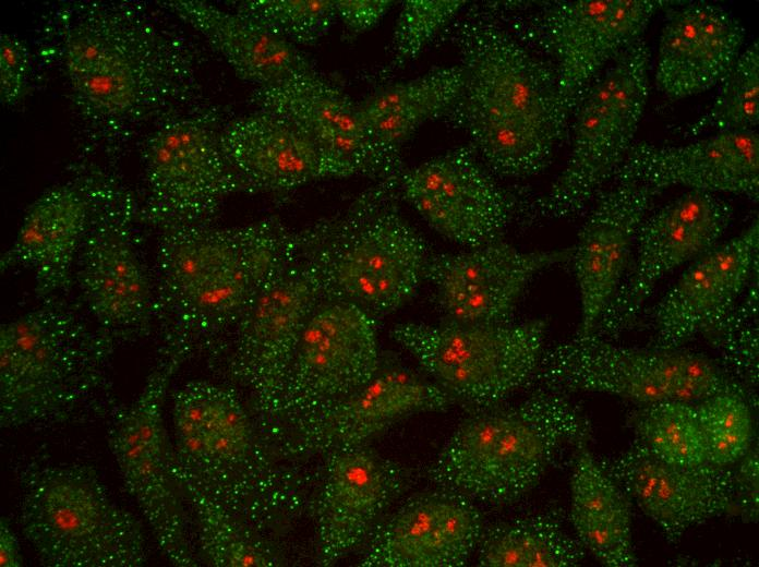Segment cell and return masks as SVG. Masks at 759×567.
Here are the masks:
<instances>
[{"label": "cell", "instance_id": "cell-13", "mask_svg": "<svg viewBox=\"0 0 759 567\" xmlns=\"http://www.w3.org/2000/svg\"><path fill=\"white\" fill-rule=\"evenodd\" d=\"M185 360L160 349L138 396L117 408L108 446L129 494L149 524L158 547L178 567H195L185 503L174 473L176 457L164 421L169 383Z\"/></svg>", "mask_w": 759, "mask_h": 567}, {"label": "cell", "instance_id": "cell-26", "mask_svg": "<svg viewBox=\"0 0 759 567\" xmlns=\"http://www.w3.org/2000/svg\"><path fill=\"white\" fill-rule=\"evenodd\" d=\"M613 181L594 198L570 256L581 304L577 335L594 330L625 275L639 227L661 193L630 179Z\"/></svg>", "mask_w": 759, "mask_h": 567}, {"label": "cell", "instance_id": "cell-15", "mask_svg": "<svg viewBox=\"0 0 759 567\" xmlns=\"http://www.w3.org/2000/svg\"><path fill=\"white\" fill-rule=\"evenodd\" d=\"M380 365L375 318L351 303L323 302L300 338L266 439L278 449L291 430L363 386Z\"/></svg>", "mask_w": 759, "mask_h": 567}, {"label": "cell", "instance_id": "cell-31", "mask_svg": "<svg viewBox=\"0 0 759 567\" xmlns=\"http://www.w3.org/2000/svg\"><path fill=\"white\" fill-rule=\"evenodd\" d=\"M88 220V202L77 182L52 186L28 208L11 248L1 256V272L22 265L35 278L37 299L67 293Z\"/></svg>", "mask_w": 759, "mask_h": 567}, {"label": "cell", "instance_id": "cell-6", "mask_svg": "<svg viewBox=\"0 0 759 567\" xmlns=\"http://www.w3.org/2000/svg\"><path fill=\"white\" fill-rule=\"evenodd\" d=\"M425 471L437 487L491 506L531 491L566 447L589 443L592 425L568 395L533 388L523 401L470 411Z\"/></svg>", "mask_w": 759, "mask_h": 567}, {"label": "cell", "instance_id": "cell-16", "mask_svg": "<svg viewBox=\"0 0 759 567\" xmlns=\"http://www.w3.org/2000/svg\"><path fill=\"white\" fill-rule=\"evenodd\" d=\"M323 302L317 274L300 253L260 291L234 328L226 372L249 390L265 438L300 338Z\"/></svg>", "mask_w": 759, "mask_h": 567}, {"label": "cell", "instance_id": "cell-39", "mask_svg": "<svg viewBox=\"0 0 759 567\" xmlns=\"http://www.w3.org/2000/svg\"><path fill=\"white\" fill-rule=\"evenodd\" d=\"M758 286L748 289L735 304L702 335L718 350L723 370L747 393L752 408L758 406Z\"/></svg>", "mask_w": 759, "mask_h": 567}, {"label": "cell", "instance_id": "cell-29", "mask_svg": "<svg viewBox=\"0 0 759 567\" xmlns=\"http://www.w3.org/2000/svg\"><path fill=\"white\" fill-rule=\"evenodd\" d=\"M679 3L667 8L654 74L656 87L672 99L720 84L739 57L746 35L740 22L720 5Z\"/></svg>", "mask_w": 759, "mask_h": 567}, {"label": "cell", "instance_id": "cell-25", "mask_svg": "<svg viewBox=\"0 0 759 567\" xmlns=\"http://www.w3.org/2000/svg\"><path fill=\"white\" fill-rule=\"evenodd\" d=\"M484 526L475 503L437 487L410 496L376 524L362 567H460L477 551Z\"/></svg>", "mask_w": 759, "mask_h": 567}, {"label": "cell", "instance_id": "cell-41", "mask_svg": "<svg viewBox=\"0 0 759 567\" xmlns=\"http://www.w3.org/2000/svg\"><path fill=\"white\" fill-rule=\"evenodd\" d=\"M291 44L313 46L337 16L335 0H248L234 5Z\"/></svg>", "mask_w": 759, "mask_h": 567}, {"label": "cell", "instance_id": "cell-21", "mask_svg": "<svg viewBox=\"0 0 759 567\" xmlns=\"http://www.w3.org/2000/svg\"><path fill=\"white\" fill-rule=\"evenodd\" d=\"M257 110L282 116L303 131L340 169L342 177L400 179L405 167L371 138L359 107L315 69L278 83L255 87L250 97Z\"/></svg>", "mask_w": 759, "mask_h": 567}, {"label": "cell", "instance_id": "cell-11", "mask_svg": "<svg viewBox=\"0 0 759 567\" xmlns=\"http://www.w3.org/2000/svg\"><path fill=\"white\" fill-rule=\"evenodd\" d=\"M547 321L438 326L400 323L390 337L454 400L470 411L501 405L528 386L544 350Z\"/></svg>", "mask_w": 759, "mask_h": 567}, {"label": "cell", "instance_id": "cell-46", "mask_svg": "<svg viewBox=\"0 0 759 567\" xmlns=\"http://www.w3.org/2000/svg\"><path fill=\"white\" fill-rule=\"evenodd\" d=\"M0 565L1 567H20L23 557L20 544L7 517L0 519Z\"/></svg>", "mask_w": 759, "mask_h": 567}, {"label": "cell", "instance_id": "cell-42", "mask_svg": "<svg viewBox=\"0 0 759 567\" xmlns=\"http://www.w3.org/2000/svg\"><path fill=\"white\" fill-rule=\"evenodd\" d=\"M467 5L463 0H407L398 15L393 35V59L388 72L417 58L422 49Z\"/></svg>", "mask_w": 759, "mask_h": 567}, {"label": "cell", "instance_id": "cell-45", "mask_svg": "<svg viewBox=\"0 0 759 567\" xmlns=\"http://www.w3.org/2000/svg\"><path fill=\"white\" fill-rule=\"evenodd\" d=\"M393 4L390 0H335L337 16L356 34L376 25Z\"/></svg>", "mask_w": 759, "mask_h": 567}, {"label": "cell", "instance_id": "cell-4", "mask_svg": "<svg viewBox=\"0 0 759 567\" xmlns=\"http://www.w3.org/2000/svg\"><path fill=\"white\" fill-rule=\"evenodd\" d=\"M178 468L203 492L258 533L303 507L299 473L286 468L230 387L190 381L172 397Z\"/></svg>", "mask_w": 759, "mask_h": 567}, {"label": "cell", "instance_id": "cell-10", "mask_svg": "<svg viewBox=\"0 0 759 567\" xmlns=\"http://www.w3.org/2000/svg\"><path fill=\"white\" fill-rule=\"evenodd\" d=\"M528 386L565 394L603 393L642 405L698 402L735 393L751 407L745 389L704 355L679 349L621 347L594 334H576L544 348Z\"/></svg>", "mask_w": 759, "mask_h": 567}, {"label": "cell", "instance_id": "cell-7", "mask_svg": "<svg viewBox=\"0 0 759 567\" xmlns=\"http://www.w3.org/2000/svg\"><path fill=\"white\" fill-rule=\"evenodd\" d=\"M399 179L375 182L349 207L300 230L301 256L317 274L325 301L351 303L374 318L418 290L430 256L402 216Z\"/></svg>", "mask_w": 759, "mask_h": 567}, {"label": "cell", "instance_id": "cell-44", "mask_svg": "<svg viewBox=\"0 0 759 567\" xmlns=\"http://www.w3.org/2000/svg\"><path fill=\"white\" fill-rule=\"evenodd\" d=\"M733 471L736 512L746 522H757L759 515V455L757 448L737 461Z\"/></svg>", "mask_w": 759, "mask_h": 567}, {"label": "cell", "instance_id": "cell-27", "mask_svg": "<svg viewBox=\"0 0 759 567\" xmlns=\"http://www.w3.org/2000/svg\"><path fill=\"white\" fill-rule=\"evenodd\" d=\"M758 244L756 219L738 237L695 258L654 307L652 348L679 349L727 314L757 268Z\"/></svg>", "mask_w": 759, "mask_h": 567}, {"label": "cell", "instance_id": "cell-1", "mask_svg": "<svg viewBox=\"0 0 759 567\" xmlns=\"http://www.w3.org/2000/svg\"><path fill=\"white\" fill-rule=\"evenodd\" d=\"M59 47L71 101L100 138L201 108L196 48L128 4L75 5Z\"/></svg>", "mask_w": 759, "mask_h": 567}, {"label": "cell", "instance_id": "cell-9", "mask_svg": "<svg viewBox=\"0 0 759 567\" xmlns=\"http://www.w3.org/2000/svg\"><path fill=\"white\" fill-rule=\"evenodd\" d=\"M650 50L641 38L622 52L574 112L573 142L563 172L521 215L529 225L580 214L626 158L649 95Z\"/></svg>", "mask_w": 759, "mask_h": 567}, {"label": "cell", "instance_id": "cell-14", "mask_svg": "<svg viewBox=\"0 0 759 567\" xmlns=\"http://www.w3.org/2000/svg\"><path fill=\"white\" fill-rule=\"evenodd\" d=\"M221 129L217 111L201 107L160 122L147 136L141 220L159 231L212 225L225 197L246 192L222 150Z\"/></svg>", "mask_w": 759, "mask_h": 567}, {"label": "cell", "instance_id": "cell-8", "mask_svg": "<svg viewBox=\"0 0 759 567\" xmlns=\"http://www.w3.org/2000/svg\"><path fill=\"white\" fill-rule=\"evenodd\" d=\"M21 530L47 567H140L147 542L140 520L109 496L83 463L27 462L19 473Z\"/></svg>", "mask_w": 759, "mask_h": 567}, {"label": "cell", "instance_id": "cell-34", "mask_svg": "<svg viewBox=\"0 0 759 567\" xmlns=\"http://www.w3.org/2000/svg\"><path fill=\"white\" fill-rule=\"evenodd\" d=\"M461 67H442L376 92L358 104L362 121L374 143L401 158V146L424 122L445 118L462 88Z\"/></svg>", "mask_w": 759, "mask_h": 567}, {"label": "cell", "instance_id": "cell-43", "mask_svg": "<svg viewBox=\"0 0 759 567\" xmlns=\"http://www.w3.org/2000/svg\"><path fill=\"white\" fill-rule=\"evenodd\" d=\"M29 52L16 36L0 35V99L5 106L17 104L25 95L29 75Z\"/></svg>", "mask_w": 759, "mask_h": 567}, {"label": "cell", "instance_id": "cell-17", "mask_svg": "<svg viewBox=\"0 0 759 567\" xmlns=\"http://www.w3.org/2000/svg\"><path fill=\"white\" fill-rule=\"evenodd\" d=\"M399 193L436 231L471 249L502 239L532 200L526 188L498 184L470 144L405 169Z\"/></svg>", "mask_w": 759, "mask_h": 567}, {"label": "cell", "instance_id": "cell-19", "mask_svg": "<svg viewBox=\"0 0 759 567\" xmlns=\"http://www.w3.org/2000/svg\"><path fill=\"white\" fill-rule=\"evenodd\" d=\"M732 215L731 204L714 193L690 190L646 217L634 263L591 334L615 340L630 329L658 281L712 249Z\"/></svg>", "mask_w": 759, "mask_h": 567}, {"label": "cell", "instance_id": "cell-24", "mask_svg": "<svg viewBox=\"0 0 759 567\" xmlns=\"http://www.w3.org/2000/svg\"><path fill=\"white\" fill-rule=\"evenodd\" d=\"M598 460L668 543H677L694 527L736 512L733 471L727 467L673 465L636 438L624 451Z\"/></svg>", "mask_w": 759, "mask_h": 567}, {"label": "cell", "instance_id": "cell-40", "mask_svg": "<svg viewBox=\"0 0 759 567\" xmlns=\"http://www.w3.org/2000/svg\"><path fill=\"white\" fill-rule=\"evenodd\" d=\"M707 462L727 467L750 448L754 435L750 406L735 393L718 394L695 403Z\"/></svg>", "mask_w": 759, "mask_h": 567}, {"label": "cell", "instance_id": "cell-38", "mask_svg": "<svg viewBox=\"0 0 759 567\" xmlns=\"http://www.w3.org/2000/svg\"><path fill=\"white\" fill-rule=\"evenodd\" d=\"M719 85L711 107L688 128L689 135L709 130L718 133L755 130L759 121L758 40L740 52Z\"/></svg>", "mask_w": 759, "mask_h": 567}, {"label": "cell", "instance_id": "cell-28", "mask_svg": "<svg viewBox=\"0 0 759 567\" xmlns=\"http://www.w3.org/2000/svg\"><path fill=\"white\" fill-rule=\"evenodd\" d=\"M630 179L660 192L671 185L759 196V136L732 131L684 146L634 143L614 179Z\"/></svg>", "mask_w": 759, "mask_h": 567}, {"label": "cell", "instance_id": "cell-37", "mask_svg": "<svg viewBox=\"0 0 759 567\" xmlns=\"http://www.w3.org/2000/svg\"><path fill=\"white\" fill-rule=\"evenodd\" d=\"M635 438L655 457L678 466L707 462L695 402L664 400L642 405L632 414Z\"/></svg>", "mask_w": 759, "mask_h": 567}, {"label": "cell", "instance_id": "cell-22", "mask_svg": "<svg viewBox=\"0 0 759 567\" xmlns=\"http://www.w3.org/2000/svg\"><path fill=\"white\" fill-rule=\"evenodd\" d=\"M325 457L312 502L316 563L328 567L366 542L385 510L407 488L409 472L368 445Z\"/></svg>", "mask_w": 759, "mask_h": 567}, {"label": "cell", "instance_id": "cell-35", "mask_svg": "<svg viewBox=\"0 0 759 567\" xmlns=\"http://www.w3.org/2000/svg\"><path fill=\"white\" fill-rule=\"evenodd\" d=\"M564 512L550 508L484 528L477 547L484 567H571L586 550L564 528Z\"/></svg>", "mask_w": 759, "mask_h": 567}, {"label": "cell", "instance_id": "cell-12", "mask_svg": "<svg viewBox=\"0 0 759 567\" xmlns=\"http://www.w3.org/2000/svg\"><path fill=\"white\" fill-rule=\"evenodd\" d=\"M88 220L74 276L95 323L121 340L144 335L155 316L154 294L133 243L138 209L117 178L98 167L75 170Z\"/></svg>", "mask_w": 759, "mask_h": 567}, {"label": "cell", "instance_id": "cell-5", "mask_svg": "<svg viewBox=\"0 0 759 567\" xmlns=\"http://www.w3.org/2000/svg\"><path fill=\"white\" fill-rule=\"evenodd\" d=\"M118 340L57 297L0 328V425L71 422L109 409Z\"/></svg>", "mask_w": 759, "mask_h": 567}, {"label": "cell", "instance_id": "cell-23", "mask_svg": "<svg viewBox=\"0 0 759 567\" xmlns=\"http://www.w3.org/2000/svg\"><path fill=\"white\" fill-rule=\"evenodd\" d=\"M573 249L520 251L502 239L460 254L430 255L424 278L447 322L508 324L516 303L540 270L570 260Z\"/></svg>", "mask_w": 759, "mask_h": 567}, {"label": "cell", "instance_id": "cell-32", "mask_svg": "<svg viewBox=\"0 0 759 567\" xmlns=\"http://www.w3.org/2000/svg\"><path fill=\"white\" fill-rule=\"evenodd\" d=\"M162 7L197 31L239 77L256 87L314 68L293 44L236 10L201 0H170Z\"/></svg>", "mask_w": 759, "mask_h": 567}, {"label": "cell", "instance_id": "cell-3", "mask_svg": "<svg viewBox=\"0 0 759 567\" xmlns=\"http://www.w3.org/2000/svg\"><path fill=\"white\" fill-rule=\"evenodd\" d=\"M454 22L450 39L463 84L444 119L467 134L492 173L527 178L541 172L568 135L571 117L552 65L485 11L470 9Z\"/></svg>", "mask_w": 759, "mask_h": 567}, {"label": "cell", "instance_id": "cell-36", "mask_svg": "<svg viewBox=\"0 0 759 567\" xmlns=\"http://www.w3.org/2000/svg\"><path fill=\"white\" fill-rule=\"evenodd\" d=\"M185 506L194 519L204 560L215 567H275L280 555L256 530L203 492L174 465Z\"/></svg>", "mask_w": 759, "mask_h": 567}, {"label": "cell", "instance_id": "cell-33", "mask_svg": "<svg viewBox=\"0 0 759 567\" xmlns=\"http://www.w3.org/2000/svg\"><path fill=\"white\" fill-rule=\"evenodd\" d=\"M628 500L588 443L579 444L571 467L569 519L586 552L604 566L637 565Z\"/></svg>", "mask_w": 759, "mask_h": 567}, {"label": "cell", "instance_id": "cell-2", "mask_svg": "<svg viewBox=\"0 0 759 567\" xmlns=\"http://www.w3.org/2000/svg\"><path fill=\"white\" fill-rule=\"evenodd\" d=\"M300 252V230L276 217L160 230L154 302L161 348L184 360L202 350L218 354L251 302Z\"/></svg>", "mask_w": 759, "mask_h": 567}, {"label": "cell", "instance_id": "cell-20", "mask_svg": "<svg viewBox=\"0 0 759 567\" xmlns=\"http://www.w3.org/2000/svg\"><path fill=\"white\" fill-rule=\"evenodd\" d=\"M454 400L434 382L399 365H380L360 388L291 430L278 446L287 461L366 445L399 419L446 410Z\"/></svg>", "mask_w": 759, "mask_h": 567}, {"label": "cell", "instance_id": "cell-18", "mask_svg": "<svg viewBox=\"0 0 759 567\" xmlns=\"http://www.w3.org/2000/svg\"><path fill=\"white\" fill-rule=\"evenodd\" d=\"M674 2L555 1L537 12L530 28L535 43L553 60L559 96L570 116L604 68L641 39L659 10Z\"/></svg>", "mask_w": 759, "mask_h": 567}, {"label": "cell", "instance_id": "cell-30", "mask_svg": "<svg viewBox=\"0 0 759 567\" xmlns=\"http://www.w3.org/2000/svg\"><path fill=\"white\" fill-rule=\"evenodd\" d=\"M221 147L246 192L288 193L309 182L344 178L337 165L296 124L256 110L225 124Z\"/></svg>", "mask_w": 759, "mask_h": 567}]
</instances>
